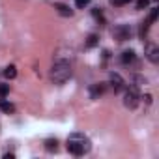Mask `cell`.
<instances>
[{
    "instance_id": "6da1fadb",
    "label": "cell",
    "mask_w": 159,
    "mask_h": 159,
    "mask_svg": "<svg viewBox=\"0 0 159 159\" xmlns=\"http://www.w3.org/2000/svg\"><path fill=\"white\" fill-rule=\"evenodd\" d=\"M73 75V69H71V62L67 58H56L52 67H51V79L54 84H64L66 81H69Z\"/></svg>"
},
{
    "instance_id": "7a4b0ae2",
    "label": "cell",
    "mask_w": 159,
    "mask_h": 159,
    "mask_svg": "<svg viewBox=\"0 0 159 159\" xmlns=\"http://www.w3.org/2000/svg\"><path fill=\"white\" fill-rule=\"evenodd\" d=\"M67 152L73 153V155H83L86 152H90L92 144H90V139L84 137L83 133H71L67 137Z\"/></svg>"
},
{
    "instance_id": "3957f363",
    "label": "cell",
    "mask_w": 159,
    "mask_h": 159,
    "mask_svg": "<svg viewBox=\"0 0 159 159\" xmlns=\"http://www.w3.org/2000/svg\"><path fill=\"white\" fill-rule=\"evenodd\" d=\"M139 101H140V94H139V90H137V84H133V86H129V88L125 90V94H124V107H125V109H137Z\"/></svg>"
},
{
    "instance_id": "277c9868",
    "label": "cell",
    "mask_w": 159,
    "mask_h": 159,
    "mask_svg": "<svg viewBox=\"0 0 159 159\" xmlns=\"http://www.w3.org/2000/svg\"><path fill=\"white\" fill-rule=\"evenodd\" d=\"M112 36L116 41H127L131 38V26L129 25H118V26H114Z\"/></svg>"
},
{
    "instance_id": "5b68a950",
    "label": "cell",
    "mask_w": 159,
    "mask_h": 159,
    "mask_svg": "<svg viewBox=\"0 0 159 159\" xmlns=\"http://www.w3.org/2000/svg\"><path fill=\"white\" fill-rule=\"evenodd\" d=\"M109 84L114 92H122L124 90V79L120 73H111L109 75Z\"/></svg>"
},
{
    "instance_id": "8992f818",
    "label": "cell",
    "mask_w": 159,
    "mask_h": 159,
    "mask_svg": "<svg viewBox=\"0 0 159 159\" xmlns=\"http://www.w3.org/2000/svg\"><path fill=\"white\" fill-rule=\"evenodd\" d=\"M146 58L152 62V64H157L159 62V49L155 45H148L146 47Z\"/></svg>"
},
{
    "instance_id": "52a82bcc",
    "label": "cell",
    "mask_w": 159,
    "mask_h": 159,
    "mask_svg": "<svg viewBox=\"0 0 159 159\" xmlns=\"http://www.w3.org/2000/svg\"><path fill=\"white\" fill-rule=\"evenodd\" d=\"M54 10H56V13L62 15V17H73V10H71L67 4H60V2H56V4H54Z\"/></svg>"
},
{
    "instance_id": "ba28073f",
    "label": "cell",
    "mask_w": 159,
    "mask_h": 159,
    "mask_svg": "<svg viewBox=\"0 0 159 159\" xmlns=\"http://www.w3.org/2000/svg\"><path fill=\"white\" fill-rule=\"evenodd\" d=\"M135 58H137V54H135V51L133 49H129V51H124L122 54H120V62L122 64H131V62H135Z\"/></svg>"
},
{
    "instance_id": "9c48e42d",
    "label": "cell",
    "mask_w": 159,
    "mask_h": 159,
    "mask_svg": "<svg viewBox=\"0 0 159 159\" xmlns=\"http://www.w3.org/2000/svg\"><path fill=\"white\" fill-rule=\"evenodd\" d=\"M0 111L6 112V114H13L15 112V105L10 103L8 99H0Z\"/></svg>"
},
{
    "instance_id": "30bf717a",
    "label": "cell",
    "mask_w": 159,
    "mask_h": 159,
    "mask_svg": "<svg viewBox=\"0 0 159 159\" xmlns=\"http://www.w3.org/2000/svg\"><path fill=\"white\" fill-rule=\"evenodd\" d=\"M103 92H105V84H92V86H90V96H92L94 99H98Z\"/></svg>"
},
{
    "instance_id": "8fae6325",
    "label": "cell",
    "mask_w": 159,
    "mask_h": 159,
    "mask_svg": "<svg viewBox=\"0 0 159 159\" xmlns=\"http://www.w3.org/2000/svg\"><path fill=\"white\" fill-rule=\"evenodd\" d=\"M45 150L47 152H56L58 150V140L56 139H47L45 140Z\"/></svg>"
},
{
    "instance_id": "7c38bea8",
    "label": "cell",
    "mask_w": 159,
    "mask_h": 159,
    "mask_svg": "<svg viewBox=\"0 0 159 159\" xmlns=\"http://www.w3.org/2000/svg\"><path fill=\"white\" fill-rule=\"evenodd\" d=\"M4 77H6V79H15V77H17V67H15V66H8V67L4 69Z\"/></svg>"
},
{
    "instance_id": "4fadbf2b",
    "label": "cell",
    "mask_w": 159,
    "mask_h": 159,
    "mask_svg": "<svg viewBox=\"0 0 159 159\" xmlns=\"http://www.w3.org/2000/svg\"><path fill=\"white\" fill-rule=\"evenodd\" d=\"M150 25H152L150 21H146V23H142V25H140V38H142V39H144V38L148 36V30H150Z\"/></svg>"
},
{
    "instance_id": "5bb4252c",
    "label": "cell",
    "mask_w": 159,
    "mask_h": 159,
    "mask_svg": "<svg viewBox=\"0 0 159 159\" xmlns=\"http://www.w3.org/2000/svg\"><path fill=\"white\" fill-rule=\"evenodd\" d=\"M98 41H99V38H98L96 34H90V36H88V39H86V47H96V45H98Z\"/></svg>"
},
{
    "instance_id": "9a60e30c",
    "label": "cell",
    "mask_w": 159,
    "mask_h": 159,
    "mask_svg": "<svg viewBox=\"0 0 159 159\" xmlns=\"http://www.w3.org/2000/svg\"><path fill=\"white\" fill-rule=\"evenodd\" d=\"M88 4H90V0H75V6H77L79 10H84Z\"/></svg>"
},
{
    "instance_id": "2e32d148",
    "label": "cell",
    "mask_w": 159,
    "mask_h": 159,
    "mask_svg": "<svg viewBox=\"0 0 159 159\" xmlns=\"http://www.w3.org/2000/svg\"><path fill=\"white\" fill-rule=\"evenodd\" d=\"M10 94V84H0V98H6Z\"/></svg>"
},
{
    "instance_id": "e0dca14e",
    "label": "cell",
    "mask_w": 159,
    "mask_h": 159,
    "mask_svg": "<svg viewBox=\"0 0 159 159\" xmlns=\"http://www.w3.org/2000/svg\"><path fill=\"white\" fill-rule=\"evenodd\" d=\"M131 0H111V4L112 6H116V8H122V6H125V4H129Z\"/></svg>"
},
{
    "instance_id": "ac0fdd59",
    "label": "cell",
    "mask_w": 159,
    "mask_h": 159,
    "mask_svg": "<svg viewBox=\"0 0 159 159\" xmlns=\"http://www.w3.org/2000/svg\"><path fill=\"white\" fill-rule=\"evenodd\" d=\"M148 4H150V0H137V10H144L148 8Z\"/></svg>"
},
{
    "instance_id": "d6986e66",
    "label": "cell",
    "mask_w": 159,
    "mask_h": 159,
    "mask_svg": "<svg viewBox=\"0 0 159 159\" xmlns=\"http://www.w3.org/2000/svg\"><path fill=\"white\" fill-rule=\"evenodd\" d=\"M157 13H159V10H157V8H153V10L150 11V17H148V21H150V23H153V21L157 19Z\"/></svg>"
},
{
    "instance_id": "ffe728a7",
    "label": "cell",
    "mask_w": 159,
    "mask_h": 159,
    "mask_svg": "<svg viewBox=\"0 0 159 159\" xmlns=\"http://www.w3.org/2000/svg\"><path fill=\"white\" fill-rule=\"evenodd\" d=\"M92 13H94V17H96V19H103V13H101V10H99V8L92 10Z\"/></svg>"
},
{
    "instance_id": "44dd1931",
    "label": "cell",
    "mask_w": 159,
    "mask_h": 159,
    "mask_svg": "<svg viewBox=\"0 0 159 159\" xmlns=\"http://www.w3.org/2000/svg\"><path fill=\"white\" fill-rule=\"evenodd\" d=\"M140 99H144V101H146V105H150V103H152V96H150V94H146V96H144V98H140Z\"/></svg>"
},
{
    "instance_id": "7402d4cb",
    "label": "cell",
    "mask_w": 159,
    "mask_h": 159,
    "mask_svg": "<svg viewBox=\"0 0 159 159\" xmlns=\"http://www.w3.org/2000/svg\"><path fill=\"white\" fill-rule=\"evenodd\" d=\"M4 159H15V155L13 153H4Z\"/></svg>"
}]
</instances>
